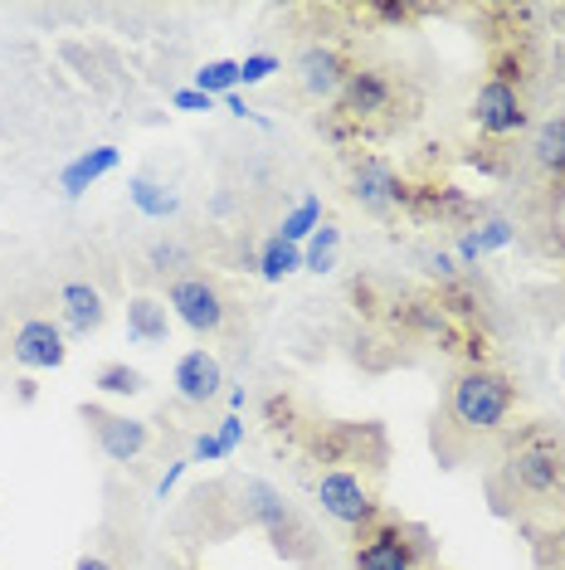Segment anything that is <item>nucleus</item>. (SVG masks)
<instances>
[{
  "label": "nucleus",
  "mask_w": 565,
  "mask_h": 570,
  "mask_svg": "<svg viewBox=\"0 0 565 570\" xmlns=\"http://www.w3.org/2000/svg\"><path fill=\"white\" fill-rule=\"evenodd\" d=\"M522 405L517 375L478 361V366H454L444 381V400L429 420V449L444 469H464L478 453H487L512 430V414Z\"/></svg>",
  "instance_id": "obj_1"
},
{
  "label": "nucleus",
  "mask_w": 565,
  "mask_h": 570,
  "mask_svg": "<svg viewBox=\"0 0 565 570\" xmlns=\"http://www.w3.org/2000/svg\"><path fill=\"white\" fill-rule=\"evenodd\" d=\"M419 108H424V98L400 63L361 59L351 69V79H346V88L337 94V102H327L317 127H323L337 147L366 151V141L405 132V127L419 118Z\"/></svg>",
  "instance_id": "obj_2"
},
{
  "label": "nucleus",
  "mask_w": 565,
  "mask_h": 570,
  "mask_svg": "<svg viewBox=\"0 0 565 570\" xmlns=\"http://www.w3.org/2000/svg\"><path fill=\"white\" fill-rule=\"evenodd\" d=\"M235 502H239V522L264 531L274 556H282L298 570H327V541L317 522L307 517L298 502H288L274 483L264 478H235Z\"/></svg>",
  "instance_id": "obj_3"
},
{
  "label": "nucleus",
  "mask_w": 565,
  "mask_h": 570,
  "mask_svg": "<svg viewBox=\"0 0 565 570\" xmlns=\"http://www.w3.org/2000/svg\"><path fill=\"white\" fill-rule=\"evenodd\" d=\"M293 453L307 463V469L327 473V469H361L370 478L385 473L390 463V434L380 430L376 420H317L303 430V439L293 444Z\"/></svg>",
  "instance_id": "obj_4"
},
{
  "label": "nucleus",
  "mask_w": 565,
  "mask_h": 570,
  "mask_svg": "<svg viewBox=\"0 0 565 570\" xmlns=\"http://www.w3.org/2000/svg\"><path fill=\"white\" fill-rule=\"evenodd\" d=\"M346 570H444L434 537L385 508L376 522L346 537Z\"/></svg>",
  "instance_id": "obj_5"
},
{
  "label": "nucleus",
  "mask_w": 565,
  "mask_h": 570,
  "mask_svg": "<svg viewBox=\"0 0 565 570\" xmlns=\"http://www.w3.org/2000/svg\"><path fill=\"white\" fill-rule=\"evenodd\" d=\"M0 352L24 371H54L69 356V332L40 307H0Z\"/></svg>",
  "instance_id": "obj_6"
},
{
  "label": "nucleus",
  "mask_w": 565,
  "mask_h": 570,
  "mask_svg": "<svg viewBox=\"0 0 565 570\" xmlns=\"http://www.w3.org/2000/svg\"><path fill=\"white\" fill-rule=\"evenodd\" d=\"M166 307H171V317H181L196 336H225L229 317H235V297H229L220 274H210L205 264L166 283Z\"/></svg>",
  "instance_id": "obj_7"
},
{
  "label": "nucleus",
  "mask_w": 565,
  "mask_h": 570,
  "mask_svg": "<svg viewBox=\"0 0 565 570\" xmlns=\"http://www.w3.org/2000/svg\"><path fill=\"white\" fill-rule=\"evenodd\" d=\"M313 492H317V508H323L331 522L346 531V537H351V531H361V527H370L385 512L380 478H370L361 469H327V473H317Z\"/></svg>",
  "instance_id": "obj_8"
},
{
  "label": "nucleus",
  "mask_w": 565,
  "mask_h": 570,
  "mask_svg": "<svg viewBox=\"0 0 565 570\" xmlns=\"http://www.w3.org/2000/svg\"><path fill=\"white\" fill-rule=\"evenodd\" d=\"M356 63H361V55H356L351 45L337 40V35H323V40H307L298 49V59H293V79H298V88L313 102H337V94L346 88Z\"/></svg>",
  "instance_id": "obj_9"
},
{
  "label": "nucleus",
  "mask_w": 565,
  "mask_h": 570,
  "mask_svg": "<svg viewBox=\"0 0 565 570\" xmlns=\"http://www.w3.org/2000/svg\"><path fill=\"white\" fill-rule=\"evenodd\" d=\"M346 176H351V200L361 205L366 215L390 219V215L409 210V180L395 171V166L385 161L380 151H351V161H346Z\"/></svg>",
  "instance_id": "obj_10"
},
{
  "label": "nucleus",
  "mask_w": 565,
  "mask_h": 570,
  "mask_svg": "<svg viewBox=\"0 0 565 570\" xmlns=\"http://www.w3.org/2000/svg\"><path fill=\"white\" fill-rule=\"evenodd\" d=\"M79 420L88 424V434H93L98 453L108 463H118V469L137 463L141 453L151 449V424L147 420H132V414H118V410H108V405H79Z\"/></svg>",
  "instance_id": "obj_11"
},
{
  "label": "nucleus",
  "mask_w": 565,
  "mask_h": 570,
  "mask_svg": "<svg viewBox=\"0 0 565 570\" xmlns=\"http://www.w3.org/2000/svg\"><path fill=\"white\" fill-rule=\"evenodd\" d=\"M468 118L478 127V137H487V141H517L526 127H532V102H526L522 88L487 79L478 88V98H473Z\"/></svg>",
  "instance_id": "obj_12"
},
{
  "label": "nucleus",
  "mask_w": 565,
  "mask_h": 570,
  "mask_svg": "<svg viewBox=\"0 0 565 570\" xmlns=\"http://www.w3.org/2000/svg\"><path fill=\"white\" fill-rule=\"evenodd\" d=\"M171 385H176V405H186V410L215 405V400L225 395V366H220V356L205 352V346L186 352L181 361H176Z\"/></svg>",
  "instance_id": "obj_13"
},
{
  "label": "nucleus",
  "mask_w": 565,
  "mask_h": 570,
  "mask_svg": "<svg viewBox=\"0 0 565 570\" xmlns=\"http://www.w3.org/2000/svg\"><path fill=\"white\" fill-rule=\"evenodd\" d=\"M54 307H59V327L69 336H93L108 322V297L88 278H63L54 293Z\"/></svg>",
  "instance_id": "obj_14"
},
{
  "label": "nucleus",
  "mask_w": 565,
  "mask_h": 570,
  "mask_svg": "<svg viewBox=\"0 0 565 570\" xmlns=\"http://www.w3.org/2000/svg\"><path fill=\"white\" fill-rule=\"evenodd\" d=\"M526 157H532L536 176L551 186V196H565V112H551L546 122H536Z\"/></svg>",
  "instance_id": "obj_15"
},
{
  "label": "nucleus",
  "mask_w": 565,
  "mask_h": 570,
  "mask_svg": "<svg viewBox=\"0 0 565 570\" xmlns=\"http://www.w3.org/2000/svg\"><path fill=\"white\" fill-rule=\"evenodd\" d=\"M259 420H264V430L274 434L282 449H293V444L303 439L307 424H313V410H307L293 391H268V395L259 400Z\"/></svg>",
  "instance_id": "obj_16"
},
{
  "label": "nucleus",
  "mask_w": 565,
  "mask_h": 570,
  "mask_svg": "<svg viewBox=\"0 0 565 570\" xmlns=\"http://www.w3.org/2000/svg\"><path fill=\"white\" fill-rule=\"evenodd\" d=\"M166 332H171V307L151 293L127 297V342L137 346H161Z\"/></svg>",
  "instance_id": "obj_17"
},
{
  "label": "nucleus",
  "mask_w": 565,
  "mask_h": 570,
  "mask_svg": "<svg viewBox=\"0 0 565 570\" xmlns=\"http://www.w3.org/2000/svg\"><path fill=\"white\" fill-rule=\"evenodd\" d=\"M118 161H122V151H118V147H93V151H83L79 161H69V166H63V176H59L63 196H69V200H79L83 190L93 186V180L108 176Z\"/></svg>",
  "instance_id": "obj_18"
},
{
  "label": "nucleus",
  "mask_w": 565,
  "mask_h": 570,
  "mask_svg": "<svg viewBox=\"0 0 565 570\" xmlns=\"http://www.w3.org/2000/svg\"><path fill=\"white\" fill-rule=\"evenodd\" d=\"M147 268H151V274H157L161 283L181 278V274H190V268H200L196 244L181 239V235H161V239H151V249H147Z\"/></svg>",
  "instance_id": "obj_19"
},
{
  "label": "nucleus",
  "mask_w": 565,
  "mask_h": 570,
  "mask_svg": "<svg viewBox=\"0 0 565 570\" xmlns=\"http://www.w3.org/2000/svg\"><path fill=\"white\" fill-rule=\"evenodd\" d=\"M464 161L473 166V171H483L487 180H512V176H517V141H487V137H478L464 151Z\"/></svg>",
  "instance_id": "obj_20"
},
{
  "label": "nucleus",
  "mask_w": 565,
  "mask_h": 570,
  "mask_svg": "<svg viewBox=\"0 0 565 570\" xmlns=\"http://www.w3.org/2000/svg\"><path fill=\"white\" fill-rule=\"evenodd\" d=\"M298 268H303V249H298V244H288V239H278V235L259 244V274H264L268 283L298 274Z\"/></svg>",
  "instance_id": "obj_21"
},
{
  "label": "nucleus",
  "mask_w": 565,
  "mask_h": 570,
  "mask_svg": "<svg viewBox=\"0 0 565 570\" xmlns=\"http://www.w3.org/2000/svg\"><path fill=\"white\" fill-rule=\"evenodd\" d=\"M93 385L102 395H141L147 391V375H141L137 366H127V361H102V366L93 371Z\"/></svg>",
  "instance_id": "obj_22"
},
{
  "label": "nucleus",
  "mask_w": 565,
  "mask_h": 570,
  "mask_svg": "<svg viewBox=\"0 0 565 570\" xmlns=\"http://www.w3.org/2000/svg\"><path fill=\"white\" fill-rule=\"evenodd\" d=\"M337 249H341V229L337 225H323L313 239H307L303 268H313V274H331V268H337Z\"/></svg>",
  "instance_id": "obj_23"
},
{
  "label": "nucleus",
  "mask_w": 565,
  "mask_h": 570,
  "mask_svg": "<svg viewBox=\"0 0 565 570\" xmlns=\"http://www.w3.org/2000/svg\"><path fill=\"white\" fill-rule=\"evenodd\" d=\"M317 229H323V200L317 196H307L293 215H282V229H278V239H288V244H298V239H313Z\"/></svg>",
  "instance_id": "obj_24"
},
{
  "label": "nucleus",
  "mask_w": 565,
  "mask_h": 570,
  "mask_svg": "<svg viewBox=\"0 0 565 570\" xmlns=\"http://www.w3.org/2000/svg\"><path fill=\"white\" fill-rule=\"evenodd\" d=\"M196 88L200 94H210V98H229L239 88V59H215V63H205V69L196 73Z\"/></svg>",
  "instance_id": "obj_25"
},
{
  "label": "nucleus",
  "mask_w": 565,
  "mask_h": 570,
  "mask_svg": "<svg viewBox=\"0 0 565 570\" xmlns=\"http://www.w3.org/2000/svg\"><path fill=\"white\" fill-rule=\"evenodd\" d=\"M132 205H137L141 215H151V219H166V215L176 210V196H171L166 186H151V180L141 176L137 186H132Z\"/></svg>",
  "instance_id": "obj_26"
},
{
  "label": "nucleus",
  "mask_w": 565,
  "mask_h": 570,
  "mask_svg": "<svg viewBox=\"0 0 565 570\" xmlns=\"http://www.w3.org/2000/svg\"><path fill=\"white\" fill-rule=\"evenodd\" d=\"M278 69H282V59H278V55H254V59H239V88L264 83L268 73H278Z\"/></svg>",
  "instance_id": "obj_27"
},
{
  "label": "nucleus",
  "mask_w": 565,
  "mask_h": 570,
  "mask_svg": "<svg viewBox=\"0 0 565 570\" xmlns=\"http://www.w3.org/2000/svg\"><path fill=\"white\" fill-rule=\"evenodd\" d=\"M220 459H229V449L220 444L215 430H200L196 439H190V463H220Z\"/></svg>",
  "instance_id": "obj_28"
},
{
  "label": "nucleus",
  "mask_w": 565,
  "mask_h": 570,
  "mask_svg": "<svg viewBox=\"0 0 565 570\" xmlns=\"http://www.w3.org/2000/svg\"><path fill=\"white\" fill-rule=\"evenodd\" d=\"M215 434H220V444H225L229 453H235V449L244 444V420H239V414H225V420L215 424Z\"/></svg>",
  "instance_id": "obj_29"
},
{
  "label": "nucleus",
  "mask_w": 565,
  "mask_h": 570,
  "mask_svg": "<svg viewBox=\"0 0 565 570\" xmlns=\"http://www.w3.org/2000/svg\"><path fill=\"white\" fill-rule=\"evenodd\" d=\"M171 102H176V108H186V112H210V108H215V98L200 94V88H181V94H176Z\"/></svg>",
  "instance_id": "obj_30"
},
{
  "label": "nucleus",
  "mask_w": 565,
  "mask_h": 570,
  "mask_svg": "<svg viewBox=\"0 0 565 570\" xmlns=\"http://www.w3.org/2000/svg\"><path fill=\"white\" fill-rule=\"evenodd\" d=\"M186 469H190V459H176L171 469H166V473L157 478V498H161V502L171 498V488H176V483H181V478H186Z\"/></svg>",
  "instance_id": "obj_31"
},
{
  "label": "nucleus",
  "mask_w": 565,
  "mask_h": 570,
  "mask_svg": "<svg viewBox=\"0 0 565 570\" xmlns=\"http://www.w3.org/2000/svg\"><path fill=\"white\" fill-rule=\"evenodd\" d=\"M73 570H122V561H118V556H108V551H83Z\"/></svg>",
  "instance_id": "obj_32"
},
{
  "label": "nucleus",
  "mask_w": 565,
  "mask_h": 570,
  "mask_svg": "<svg viewBox=\"0 0 565 570\" xmlns=\"http://www.w3.org/2000/svg\"><path fill=\"white\" fill-rule=\"evenodd\" d=\"M157 570H200V566H196V556L186 551V556H166V561H161Z\"/></svg>",
  "instance_id": "obj_33"
}]
</instances>
